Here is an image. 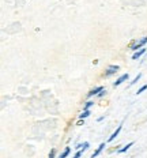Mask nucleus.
I'll return each mask as SVG.
<instances>
[{
	"instance_id": "1",
	"label": "nucleus",
	"mask_w": 147,
	"mask_h": 158,
	"mask_svg": "<svg viewBox=\"0 0 147 158\" xmlns=\"http://www.w3.org/2000/svg\"><path fill=\"white\" fill-rule=\"evenodd\" d=\"M147 44V37H143L142 40H139L138 42H136L135 45L132 47L133 51H138V49H142V48H145V45Z\"/></svg>"
},
{
	"instance_id": "2",
	"label": "nucleus",
	"mask_w": 147,
	"mask_h": 158,
	"mask_svg": "<svg viewBox=\"0 0 147 158\" xmlns=\"http://www.w3.org/2000/svg\"><path fill=\"white\" fill-rule=\"evenodd\" d=\"M117 70H119V65H109V67H108V70H106V72H105V77L108 78V77H110V75L116 74Z\"/></svg>"
},
{
	"instance_id": "3",
	"label": "nucleus",
	"mask_w": 147,
	"mask_h": 158,
	"mask_svg": "<svg viewBox=\"0 0 147 158\" xmlns=\"http://www.w3.org/2000/svg\"><path fill=\"white\" fill-rule=\"evenodd\" d=\"M128 78H129V75H128V74H123L121 77H120V78L117 79V81H116V82H114V83H113V86H114V87H116V86H120V85H121L123 82L128 81Z\"/></svg>"
},
{
	"instance_id": "4",
	"label": "nucleus",
	"mask_w": 147,
	"mask_h": 158,
	"mask_svg": "<svg viewBox=\"0 0 147 158\" xmlns=\"http://www.w3.org/2000/svg\"><path fill=\"white\" fill-rule=\"evenodd\" d=\"M102 90H105V89H104L102 86H98V87H96V89H93V90H91L90 93L87 94V98H91V97H94V95H98Z\"/></svg>"
},
{
	"instance_id": "5",
	"label": "nucleus",
	"mask_w": 147,
	"mask_h": 158,
	"mask_svg": "<svg viewBox=\"0 0 147 158\" xmlns=\"http://www.w3.org/2000/svg\"><path fill=\"white\" fill-rule=\"evenodd\" d=\"M105 147H106V144H105V143H101V144H100V146H98V149H97L96 151H94V153H93V154H91V158H97V157H98V156H100V154H101V153H102V150H104V149H105Z\"/></svg>"
},
{
	"instance_id": "6",
	"label": "nucleus",
	"mask_w": 147,
	"mask_h": 158,
	"mask_svg": "<svg viewBox=\"0 0 147 158\" xmlns=\"http://www.w3.org/2000/svg\"><path fill=\"white\" fill-rule=\"evenodd\" d=\"M121 128H123V124H120V126L117 127V130L114 131V132H113V134L109 136V139H108V142H112V140L116 139V138H117V135H119V134H120V131H121Z\"/></svg>"
},
{
	"instance_id": "7",
	"label": "nucleus",
	"mask_w": 147,
	"mask_h": 158,
	"mask_svg": "<svg viewBox=\"0 0 147 158\" xmlns=\"http://www.w3.org/2000/svg\"><path fill=\"white\" fill-rule=\"evenodd\" d=\"M146 53V48H142V49H139V51H136L135 53H133V56H132V59L133 60H138L139 57H142L143 55Z\"/></svg>"
},
{
	"instance_id": "8",
	"label": "nucleus",
	"mask_w": 147,
	"mask_h": 158,
	"mask_svg": "<svg viewBox=\"0 0 147 158\" xmlns=\"http://www.w3.org/2000/svg\"><path fill=\"white\" fill-rule=\"evenodd\" d=\"M70 153H71V147H65L64 151H63V153H61L57 158H67L68 156H70Z\"/></svg>"
},
{
	"instance_id": "9",
	"label": "nucleus",
	"mask_w": 147,
	"mask_h": 158,
	"mask_svg": "<svg viewBox=\"0 0 147 158\" xmlns=\"http://www.w3.org/2000/svg\"><path fill=\"white\" fill-rule=\"evenodd\" d=\"M90 147V143L89 142H83L82 144H79L78 147H75V149H78V150H83V151H86L87 149Z\"/></svg>"
},
{
	"instance_id": "10",
	"label": "nucleus",
	"mask_w": 147,
	"mask_h": 158,
	"mask_svg": "<svg viewBox=\"0 0 147 158\" xmlns=\"http://www.w3.org/2000/svg\"><path fill=\"white\" fill-rule=\"evenodd\" d=\"M132 146H133V142H129L128 144H127V146H124V147H123V149L117 150V153H125V151H127V150H128V149H129V147H132Z\"/></svg>"
},
{
	"instance_id": "11",
	"label": "nucleus",
	"mask_w": 147,
	"mask_h": 158,
	"mask_svg": "<svg viewBox=\"0 0 147 158\" xmlns=\"http://www.w3.org/2000/svg\"><path fill=\"white\" fill-rule=\"evenodd\" d=\"M90 116V110L87 109V110H83L82 113L79 114V118H86V117H89Z\"/></svg>"
},
{
	"instance_id": "12",
	"label": "nucleus",
	"mask_w": 147,
	"mask_h": 158,
	"mask_svg": "<svg viewBox=\"0 0 147 158\" xmlns=\"http://www.w3.org/2000/svg\"><path fill=\"white\" fill-rule=\"evenodd\" d=\"M140 78H142V74H140V72H139V74H138V75H136V77H135V79H133V81H132V82H131V83H129V86H133V85H135V83H138Z\"/></svg>"
},
{
	"instance_id": "13",
	"label": "nucleus",
	"mask_w": 147,
	"mask_h": 158,
	"mask_svg": "<svg viewBox=\"0 0 147 158\" xmlns=\"http://www.w3.org/2000/svg\"><path fill=\"white\" fill-rule=\"evenodd\" d=\"M93 105H94V102H93V101H87V102L84 104V108H83V110H87V109H89L90 106H93Z\"/></svg>"
},
{
	"instance_id": "14",
	"label": "nucleus",
	"mask_w": 147,
	"mask_h": 158,
	"mask_svg": "<svg viewBox=\"0 0 147 158\" xmlns=\"http://www.w3.org/2000/svg\"><path fill=\"white\" fill-rule=\"evenodd\" d=\"M145 90H147V85H143V86L140 87L138 91H136V94H140V93H143V91H145Z\"/></svg>"
},
{
	"instance_id": "15",
	"label": "nucleus",
	"mask_w": 147,
	"mask_h": 158,
	"mask_svg": "<svg viewBox=\"0 0 147 158\" xmlns=\"http://www.w3.org/2000/svg\"><path fill=\"white\" fill-rule=\"evenodd\" d=\"M82 154H83V150H78V151H76V154H75L72 158H80V157H82Z\"/></svg>"
},
{
	"instance_id": "16",
	"label": "nucleus",
	"mask_w": 147,
	"mask_h": 158,
	"mask_svg": "<svg viewBox=\"0 0 147 158\" xmlns=\"http://www.w3.org/2000/svg\"><path fill=\"white\" fill-rule=\"evenodd\" d=\"M55 156H56V150H51V154H49V158H55Z\"/></svg>"
},
{
	"instance_id": "17",
	"label": "nucleus",
	"mask_w": 147,
	"mask_h": 158,
	"mask_svg": "<svg viewBox=\"0 0 147 158\" xmlns=\"http://www.w3.org/2000/svg\"><path fill=\"white\" fill-rule=\"evenodd\" d=\"M105 94H106V90H102L100 94H98V97H104V95H105Z\"/></svg>"
}]
</instances>
